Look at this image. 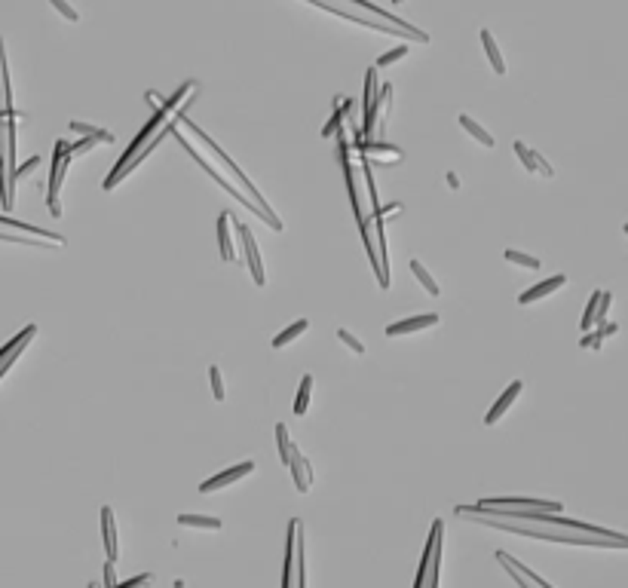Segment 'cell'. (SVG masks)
<instances>
[{
    "label": "cell",
    "mask_w": 628,
    "mask_h": 588,
    "mask_svg": "<svg viewBox=\"0 0 628 588\" xmlns=\"http://www.w3.org/2000/svg\"><path fill=\"white\" fill-rule=\"evenodd\" d=\"M567 282V276H552V279H545V282H540V285H533V288H527L524 294H518V304L521 306H527V304H533V301H542L545 294H552V292H558V288Z\"/></svg>",
    "instance_id": "cell-19"
},
{
    "label": "cell",
    "mask_w": 628,
    "mask_h": 588,
    "mask_svg": "<svg viewBox=\"0 0 628 588\" xmlns=\"http://www.w3.org/2000/svg\"><path fill=\"white\" fill-rule=\"evenodd\" d=\"M441 542H445V521H436L429 530V542L426 552L420 558V570H417V582L414 588H438V576H441Z\"/></svg>",
    "instance_id": "cell-7"
},
{
    "label": "cell",
    "mask_w": 628,
    "mask_h": 588,
    "mask_svg": "<svg viewBox=\"0 0 628 588\" xmlns=\"http://www.w3.org/2000/svg\"><path fill=\"white\" fill-rule=\"evenodd\" d=\"M230 221H233V215L230 212H221L218 215V252H221V257L224 261H236V252H233V242H230Z\"/></svg>",
    "instance_id": "cell-21"
},
{
    "label": "cell",
    "mask_w": 628,
    "mask_h": 588,
    "mask_svg": "<svg viewBox=\"0 0 628 588\" xmlns=\"http://www.w3.org/2000/svg\"><path fill=\"white\" fill-rule=\"evenodd\" d=\"M460 126H463V129H466V132H469V135H475V138H478L481 144H485V148H493V135H490V132H488V129H481V126H478V123H475V120H472V117H469V113H460Z\"/></svg>",
    "instance_id": "cell-26"
},
{
    "label": "cell",
    "mask_w": 628,
    "mask_h": 588,
    "mask_svg": "<svg viewBox=\"0 0 628 588\" xmlns=\"http://www.w3.org/2000/svg\"><path fill=\"white\" fill-rule=\"evenodd\" d=\"M503 257H506L509 264L527 267V270H540V261H537V257H530V254H521V252H515V249H506V252H503Z\"/></svg>",
    "instance_id": "cell-29"
},
{
    "label": "cell",
    "mask_w": 628,
    "mask_h": 588,
    "mask_svg": "<svg viewBox=\"0 0 628 588\" xmlns=\"http://www.w3.org/2000/svg\"><path fill=\"white\" fill-rule=\"evenodd\" d=\"M503 567H506V564H503ZM506 573L512 576V579H515V582H518V588H537V585H530L527 579H524V576H521L518 570H512V567H506Z\"/></svg>",
    "instance_id": "cell-37"
},
{
    "label": "cell",
    "mask_w": 628,
    "mask_h": 588,
    "mask_svg": "<svg viewBox=\"0 0 628 588\" xmlns=\"http://www.w3.org/2000/svg\"><path fill=\"white\" fill-rule=\"evenodd\" d=\"M310 392H313V377L307 374L301 380V389H297V398H294V414L304 417L307 414V405H310Z\"/></svg>",
    "instance_id": "cell-27"
},
{
    "label": "cell",
    "mask_w": 628,
    "mask_h": 588,
    "mask_svg": "<svg viewBox=\"0 0 628 588\" xmlns=\"http://www.w3.org/2000/svg\"><path fill=\"white\" fill-rule=\"evenodd\" d=\"M0 242L34 245V249H61V245H65V236L56 230L34 227L28 221H13V218H4V215H0Z\"/></svg>",
    "instance_id": "cell-3"
},
{
    "label": "cell",
    "mask_w": 628,
    "mask_h": 588,
    "mask_svg": "<svg viewBox=\"0 0 628 588\" xmlns=\"http://www.w3.org/2000/svg\"><path fill=\"white\" fill-rule=\"evenodd\" d=\"M521 389H524L521 380H512V383L506 386V392L500 396V401H497V405H493V408L488 411V414H485V426H493V423H497L503 414H506V411L515 405V398L521 396Z\"/></svg>",
    "instance_id": "cell-15"
},
{
    "label": "cell",
    "mask_w": 628,
    "mask_h": 588,
    "mask_svg": "<svg viewBox=\"0 0 628 588\" xmlns=\"http://www.w3.org/2000/svg\"><path fill=\"white\" fill-rule=\"evenodd\" d=\"M396 4H401V0H396Z\"/></svg>",
    "instance_id": "cell-39"
},
{
    "label": "cell",
    "mask_w": 628,
    "mask_h": 588,
    "mask_svg": "<svg viewBox=\"0 0 628 588\" xmlns=\"http://www.w3.org/2000/svg\"><path fill=\"white\" fill-rule=\"evenodd\" d=\"M307 567H304V524L301 518L288 521L285 536V567H282V588H304Z\"/></svg>",
    "instance_id": "cell-4"
},
{
    "label": "cell",
    "mask_w": 628,
    "mask_h": 588,
    "mask_svg": "<svg viewBox=\"0 0 628 588\" xmlns=\"http://www.w3.org/2000/svg\"><path fill=\"white\" fill-rule=\"evenodd\" d=\"M236 227H240V239H242V245H245V257H249V267H252V279H254L257 288H264L267 276H264L261 252H257V242H254V236H252V227H249V224H236Z\"/></svg>",
    "instance_id": "cell-11"
},
{
    "label": "cell",
    "mask_w": 628,
    "mask_h": 588,
    "mask_svg": "<svg viewBox=\"0 0 628 588\" xmlns=\"http://www.w3.org/2000/svg\"><path fill=\"white\" fill-rule=\"evenodd\" d=\"M356 150L359 153H368V157H377V160H393L398 163L401 160V150L393 148V144H371V141H362V135H356Z\"/></svg>",
    "instance_id": "cell-20"
},
{
    "label": "cell",
    "mask_w": 628,
    "mask_h": 588,
    "mask_svg": "<svg viewBox=\"0 0 628 588\" xmlns=\"http://www.w3.org/2000/svg\"><path fill=\"white\" fill-rule=\"evenodd\" d=\"M481 43H485V49H488V58H490L493 71H497V74H506V61H503V53L497 46V40H493V34L488 28H481Z\"/></svg>",
    "instance_id": "cell-23"
},
{
    "label": "cell",
    "mask_w": 628,
    "mask_h": 588,
    "mask_svg": "<svg viewBox=\"0 0 628 588\" xmlns=\"http://www.w3.org/2000/svg\"><path fill=\"white\" fill-rule=\"evenodd\" d=\"M175 138H178V144H181V148L187 150L190 157L200 163V169H202L205 175H209V178H215V181H218L221 187H224V190H227V193L233 196V200H240V202L245 205V209H252V212L257 215V218H261V221H267V224L273 227V230H282V221H279V215H267V212H264V209H261V205H257V202H252L249 196H242V190H240V187H233V184H230L227 178H224V175H221L218 169H215V166H209V163H205V157H202V153H200L197 148H193V144H190L187 138H184V135H178V132H175Z\"/></svg>",
    "instance_id": "cell-5"
},
{
    "label": "cell",
    "mask_w": 628,
    "mask_h": 588,
    "mask_svg": "<svg viewBox=\"0 0 628 588\" xmlns=\"http://www.w3.org/2000/svg\"><path fill=\"white\" fill-rule=\"evenodd\" d=\"M512 148H515V153H518V157H521V163H524V166H527V172H540L542 178H552V175H555L549 163H545V160L540 157L537 150H530V148H527V144H524V141H515Z\"/></svg>",
    "instance_id": "cell-18"
},
{
    "label": "cell",
    "mask_w": 628,
    "mask_h": 588,
    "mask_svg": "<svg viewBox=\"0 0 628 588\" xmlns=\"http://www.w3.org/2000/svg\"><path fill=\"white\" fill-rule=\"evenodd\" d=\"M144 98L150 101V108H153V110H160V108H163V101H160V96H157V92H148V96H144Z\"/></svg>",
    "instance_id": "cell-38"
},
{
    "label": "cell",
    "mask_w": 628,
    "mask_h": 588,
    "mask_svg": "<svg viewBox=\"0 0 628 588\" xmlns=\"http://www.w3.org/2000/svg\"><path fill=\"white\" fill-rule=\"evenodd\" d=\"M209 380H212V392H215V398L224 401V396H227V392H224V377H221V368H218V365H212V368H209Z\"/></svg>",
    "instance_id": "cell-32"
},
{
    "label": "cell",
    "mask_w": 628,
    "mask_h": 588,
    "mask_svg": "<svg viewBox=\"0 0 628 588\" xmlns=\"http://www.w3.org/2000/svg\"><path fill=\"white\" fill-rule=\"evenodd\" d=\"M601 340H604V334H601V328L594 334H585L582 340H580V346H585V349H598L601 346Z\"/></svg>",
    "instance_id": "cell-36"
},
{
    "label": "cell",
    "mask_w": 628,
    "mask_h": 588,
    "mask_svg": "<svg viewBox=\"0 0 628 588\" xmlns=\"http://www.w3.org/2000/svg\"><path fill=\"white\" fill-rule=\"evenodd\" d=\"M252 472H254V463L245 460V463H240V466H233V469H227V472H221V475H212L209 481H202V484H200V493H215V490H221V488H230L233 481L252 475Z\"/></svg>",
    "instance_id": "cell-12"
},
{
    "label": "cell",
    "mask_w": 628,
    "mask_h": 588,
    "mask_svg": "<svg viewBox=\"0 0 628 588\" xmlns=\"http://www.w3.org/2000/svg\"><path fill=\"white\" fill-rule=\"evenodd\" d=\"M497 561H500V564H506V567H512V570H518V573H521V576H524V579H527L530 585H537V588H552L549 582L542 579V576H537L533 570H527V567H524L521 561H515L512 555H506V552H497Z\"/></svg>",
    "instance_id": "cell-22"
},
{
    "label": "cell",
    "mask_w": 628,
    "mask_h": 588,
    "mask_svg": "<svg viewBox=\"0 0 628 588\" xmlns=\"http://www.w3.org/2000/svg\"><path fill=\"white\" fill-rule=\"evenodd\" d=\"M193 92H197V83H193V80H184V83H181L178 89H175L166 101H163V108H160V110H153L150 123L138 132L135 141H132V148H129L126 153H123V160L114 166V172H110L108 178H105V190H114L117 184H120L123 178H126V175H129V166H132V160H135L138 153H141V148H144V144H148L153 135H157V132H160L163 126H166V123L175 117V113H178V108L184 105V101H187V96H193Z\"/></svg>",
    "instance_id": "cell-2"
},
{
    "label": "cell",
    "mask_w": 628,
    "mask_h": 588,
    "mask_svg": "<svg viewBox=\"0 0 628 588\" xmlns=\"http://www.w3.org/2000/svg\"><path fill=\"white\" fill-rule=\"evenodd\" d=\"M472 509L478 512H493V515H503V512H558L564 505L561 502H549V500H524V497H500V500H481L475 502Z\"/></svg>",
    "instance_id": "cell-8"
},
{
    "label": "cell",
    "mask_w": 628,
    "mask_h": 588,
    "mask_svg": "<svg viewBox=\"0 0 628 588\" xmlns=\"http://www.w3.org/2000/svg\"><path fill=\"white\" fill-rule=\"evenodd\" d=\"M276 445H279V457H282V463H288V457H292V438H288V429H285V423H279L276 426Z\"/></svg>",
    "instance_id": "cell-30"
},
{
    "label": "cell",
    "mask_w": 628,
    "mask_h": 588,
    "mask_svg": "<svg viewBox=\"0 0 628 588\" xmlns=\"http://www.w3.org/2000/svg\"><path fill=\"white\" fill-rule=\"evenodd\" d=\"M341 123H344V113H341V108H337V105H334V117H331V120H328V123H325V129H322V138H331V135H334V132H337V129H341Z\"/></svg>",
    "instance_id": "cell-35"
},
{
    "label": "cell",
    "mask_w": 628,
    "mask_h": 588,
    "mask_svg": "<svg viewBox=\"0 0 628 588\" xmlns=\"http://www.w3.org/2000/svg\"><path fill=\"white\" fill-rule=\"evenodd\" d=\"M34 337H37V325H28V328H22V331H19L13 340H9V344L0 346V380H4L6 371L16 365V359L25 353L28 344H31Z\"/></svg>",
    "instance_id": "cell-10"
},
{
    "label": "cell",
    "mask_w": 628,
    "mask_h": 588,
    "mask_svg": "<svg viewBox=\"0 0 628 588\" xmlns=\"http://www.w3.org/2000/svg\"><path fill=\"white\" fill-rule=\"evenodd\" d=\"M438 325V316L436 313H423V316H414V319H401V322H393L386 328L389 337H401V334H414V331H423V328H432Z\"/></svg>",
    "instance_id": "cell-14"
},
{
    "label": "cell",
    "mask_w": 628,
    "mask_h": 588,
    "mask_svg": "<svg viewBox=\"0 0 628 588\" xmlns=\"http://www.w3.org/2000/svg\"><path fill=\"white\" fill-rule=\"evenodd\" d=\"M181 123H184V126H187V129L193 132V135H197V138H200V141L205 144V148H209V150H212V157H218V160L224 163V169H227V172L233 175V181H240V190H242L245 196H249V200H252V202H257V205H261V209H264L267 215H276V212L270 209V205H267V202H264V196H261V193H257V187H254V184H252L249 178H245V172H242L240 166H236V163H233V160L227 157V153H224V148H218V144H215V138L209 135V132H202V129L197 126V123H190L187 117H184Z\"/></svg>",
    "instance_id": "cell-6"
},
{
    "label": "cell",
    "mask_w": 628,
    "mask_h": 588,
    "mask_svg": "<svg viewBox=\"0 0 628 588\" xmlns=\"http://www.w3.org/2000/svg\"><path fill=\"white\" fill-rule=\"evenodd\" d=\"M408 49H411V43H401V46H396L393 53H384L377 61H374V68H386V65H393V61H398V58H405L408 56Z\"/></svg>",
    "instance_id": "cell-31"
},
{
    "label": "cell",
    "mask_w": 628,
    "mask_h": 588,
    "mask_svg": "<svg viewBox=\"0 0 628 588\" xmlns=\"http://www.w3.org/2000/svg\"><path fill=\"white\" fill-rule=\"evenodd\" d=\"M101 536H105V552H108V561L120 558V545H117V530H114V509L110 505H105L101 509Z\"/></svg>",
    "instance_id": "cell-17"
},
{
    "label": "cell",
    "mask_w": 628,
    "mask_h": 588,
    "mask_svg": "<svg viewBox=\"0 0 628 588\" xmlns=\"http://www.w3.org/2000/svg\"><path fill=\"white\" fill-rule=\"evenodd\" d=\"M181 527H197V530H221L224 524L218 518H205V515H178Z\"/></svg>",
    "instance_id": "cell-24"
},
{
    "label": "cell",
    "mask_w": 628,
    "mask_h": 588,
    "mask_svg": "<svg viewBox=\"0 0 628 588\" xmlns=\"http://www.w3.org/2000/svg\"><path fill=\"white\" fill-rule=\"evenodd\" d=\"M307 328H310V322H307V319H297V322H294L292 328H285L282 334H276V337H273V349H282V346H288L294 337H301V334L307 331Z\"/></svg>",
    "instance_id": "cell-25"
},
{
    "label": "cell",
    "mask_w": 628,
    "mask_h": 588,
    "mask_svg": "<svg viewBox=\"0 0 628 588\" xmlns=\"http://www.w3.org/2000/svg\"><path fill=\"white\" fill-rule=\"evenodd\" d=\"M411 273H414V276H417V279H420V282H423V288H426V292H429L432 297H436V294H441V288H438V282H436V279H432V276H429V270H426V267H423V264H420V261H417V257H414V261H411Z\"/></svg>",
    "instance_id": "cell-28"
},
{
    "label": "cell",
    "mask_w": 628,
    "mask_h": 588,
    "mask_svg": "<svg viewBox=\"0 0 628 588\" xmlns=\"http://www.w3.org/2000/svg\"><path fill=\"white\" fill-rule=\"evenodd\" d=\"M285 466H288V472H292L297 490H301V493L310 490V484H313V466H310V460H307L301 450L292 448V457H288Z\"/></svg>",
    "instance_id": "cell-13"
},
{
    "label": "cell",
    "mask_w": 628,
    "mask_h": 588,
    "mask_svg": "<svg viewBox=\"0 0 628 588\" xmlns=\"http://www.w3.org/2000/svg\"><path fill=\"white\" fill-rule=\"evenodd\" d=\"M344 4H346V6H353V9H362V13H368V16H377V19H384V22L396 25V28H405V31H420L417 25H411V22H405V19H398V16H393V13H386V9L374 6L371 0H344Z\"/></svg>",
    "instance_id": "cell-16"
},
{
    "label": "cell",
    "mask_w": 628,
    "mask_h": 588,
    "mask_svg": "<svg viewBox=\"0 0 628 588\" xmlns=\"http://www.w3.org/2000/svg\"><path fill=\"white\" fill-rule=\"evenodd\" d=\"M49 4H53V6L58 9V13L68 19V22H80V13H77V9L68 4V0H49Z\"/></svg>",
    "instance_id": "cell-34"
},
{
    "label": "cell",
    "mask_w": 628,
    "mask_h": 588,
    "mask_svg": "<svg viewBox=\"0 0 628 588\" xmlns=\"http://www.w3.org/2000/svg\"><path fill=\"white\" fill-rule=\"evenodd\" d=\"M460 518L485 524V527L512 533V536H527V540H545V542H567V545H594V549H628L625 533H585V530H567V527H549V524H533V521H512V518H497V515L475 512L472 505H457L454 509Z\"/></svg>",
    "instance_id": "cell-1"
},
{
    "label": "cell",
    "mask_w": 628,
    "mask_h": 588,
    "mask_svg": "<svg viewBox=\"0 0 628 588\" xmlns=\"http://www.w3.org/2000/svg\"><path fill=\"white\" fill-rule=\"evenodd\" d=\"M71 153H68V141H56V153H53V172H49V190H46V202H49V212L61 215V202H58V193H61V181H65V172L71 166Z\"/></svg>",
    "instance_id": "cell-9"
},
{
    "label": "cell",
    "mask_w": 628,
    "mask_h": 588,
    "mask_svg": "<svg viewBox=\"0 0 628 588\" xmlns=\"http://www.w3.org/2000/svg\"><path fill=\"white\" fill-rule=\"evenodd\" d=\"M337 337H341V340H344V344H346L349 349H353V353H356V356H362V353H365V344H362V340H359L356 334H349V331H346V328H341V331H337Z\"/></svg>",
    "instance_id": "cell-33"
}]
</instances>
